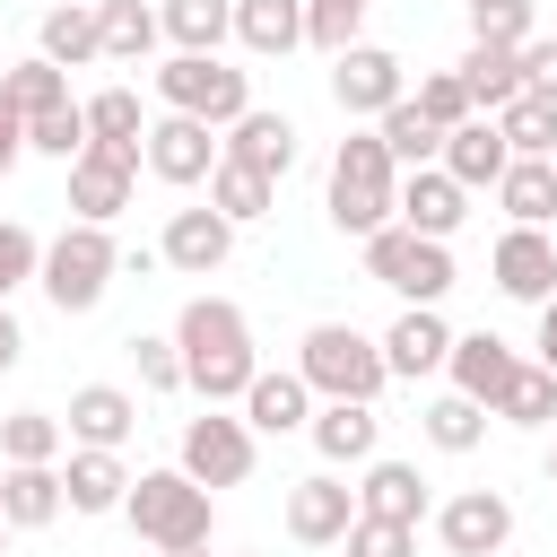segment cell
Returning a JSON list of instances; mask_svg holds the SVG:
<instances>
[{
  "mask_svg": "<svg viewBox=\"0 0 557 557\" xmlns=\"http://www.w3.org/2000/svg\"><path fill=\"white\" fill-rule=\"evenodd\" d=\"M174 348H183V392H200L209 409L244 400V383L261 374V357H252V322H244L235 296H191V305L174 313Z\"/></svg>",
  "mask_w": 557,
  "mask_h": 557,
  "instance_id": "cell-1",
  "label": "cell"
},
{
  "mask_svg": "<svg viewBox=\"0 0 557 557\" xmlns=\"http://www.w3.org/2000/svg\"><path fill=\"white\" fill-rule=\"evenodd\" d=\"M322 209H331V226L357 235V244L392 226V209H400V165L383 157L374 131H348V139L331 148V191H322Z\"/></svg>",
  "mask_w": 557,
  "mask_h": 557,
  "instance_id": "cell-2",
  "label": "cell"
},
{
  "mask_svg": "<svg viewBox=\"0 0 557 557\" xmlns=\"http://www.w3.org/2000/svg\"><path fill=\"white\" fill-rule=\"evenodd\" d=\"M296 374L313 400H383V383H392L383 339H366L357 322H313L296 339Z\"/></svg>",
  "mask_w": 557,
  "mask_h": 557,
  "instance_id": "cell-3",
  "label": "cell"
},
{
  "mask_svg": "<svg viewBox=\"0 0 557 557\" xmlns=\"http://www.w3.org/2000/svg\"><path fill=\"white\" fill-rule=\"evenodd\" d=\"M113 278H122L113 226H78V218H70V226L44 244V261H35V287L52 296V313H96Z\"/></svg>",
  "mask_w": 557,
  "mask_h": 557,
  "instance_id": "cell-4",
  "label": "cell"
},
{
  "mask_svg": "<svg viewBox=\"0 0 557 557\" xmlns=\"http://www.w3.org/2000/svg\"><path fill=\"white\" fill-rule=\"evenodd\" d=\"M122 522L148 540V548H209V522H218V496L191 487L183 470H139L131 496H122Z\"/></svg>",
  "mask_w": 557,
  "mask_h": 557,
  "instance_id": "cell-5",
  "label": "cell"
},
{
  "mask_svg": "<svg viewBox=\"0 0 557 557\" xmlns=\"http://www.w3.org/2000/svg\"><path fill=\"white\" fill-rule=\"evenodd\" d=\"M157 104L226 131V122L252 113V78H244L235 61H218V52H165V61H157Z\"/></svg>",
  "mask_w": 557,
  "mask_h": 557,
  "instance_id": "cell-6",
  "label": "cell"
},
{
  "mask_svg": "<svg viewBox=\"0 0 557 557\" xmlns=\"http://www.w3.org/2000/svg\"><path fill=\"white\" fill-rule=\"evenodd\" d=\"M366 278L392 287L400 305H444L461 270H453V244H426L409 226H383V235H366Z\"/></svg>",
  "mask_w": 557,
  "mask_h": 557,
  "instance_id": "cell-7",
  "label": "cell"
},
{
  "mask_svg": "<svg viewBox=\"0 0 557 557\" xmlns=\"http://www.w3.org/2000/svg\"><path fill=\"white\" fill-rule=\"evenodd\" d=\"M252 461H261V435L244 426V418H226V409H200V418H183V444H174V470L191 479V487H244L252 479Z\"/></svg>",
  "mask_w": 557,
  "mask_h": 557,
  "instance_id": "cell-8",
  "label": "cell"
},
{
  "mask_svg": "<svg viewBox=\"0 0 557 557\" xmlns=\"http://www.w3.org/2000/svg\"><path fill=\"white\" fill-rule=\"evenodd\" d=\"M131 191H139V148L87 139V148L70 157V209H78V226H113V218L131 209Z\"/></svg>",
  "mask_w": 557,
  "mask_h": 557,
  "instance_id": "cell-9",
  "label": "cell"
},
{
  "mask_svg": "<svg viewBox=\"0 0 557 557\" xmlns=\"http://www.w3.org/2000/svg\"><path fill=\"white\" fill-rule=\"evenodd\" d=\"M400 96H409L400 52H383V44H348V52L331 61V104H339L348 122H374V113H392Z\"/></svg>",
  "mask_w": 557,
  "mask_h": 557,
  "instance_id": "cell-10",
  "label": "cell"
},
{
  "mask_svg": "<svg viewBox=\"0 0 557 557\" xmlns=\"http://www.w3.org/2000/svg\"><path fill=\"white\" fill-rule=\"evenodd\" d=\"M139 165H148L165 191H200V183H209V165H218V131H209V122H191V113H157V122H148V139H139Z\"/></svg>",
  "mask_w": 557,
  "mask_h": 557,
  "instance_id": "cell-11",
  "label": "cell"
},
{
  "mask_svg": "<svg viewBox=\"0 0 557 557\" xmlns=\"http://www.w3.org/2000/svg\"><path fill=\"white\" fill-rule=\"evenodd\" d=\"M435 540H444V557H496V548L513 540V496H505V487H461V496H444V505H435Z\"/></svg>",
  "mask_w": 557,
  "mask_h": 557,
  "instance_id": "cell-12",
  "label": "cell"
},
{
  "mask_svg": "<svg viewBox=\"0 0 557 557\" xmlns=\"http://www.w3.org/2000/svg\"><path fill=\"white\" fill-rule=\"evenodd\" d=\"M487 278H496V296H513V305H548V296H557V235H548V226H505L496 252H487Z\"/></svg>",
  "mask_w": 557,
  "mask_h": 557,
  "instance_id": "cell-13",
  "label": "cell"
},
{
  "mask_svg": "<svg viewBox=\"0 0 557 557\" xmlns=\"http://www.w3.org/2000/svg\"><path fill=\"white\" fill-rule=\"evenodd\" d=\"M305 435H313V453H322L331 470H366V461L383 453V409H374V400H313Z\"/></svg>",
  "mask_w": 557,
  "mask_h": 557,
  "instance_id": "cell-14",
  "label": "cell"
},
{
  "mask_svg": "<svg viewBox=\"0 0 557 557\" xmlns=\"http://www.w3.org/2000/svg\"><path fill=\"white\" fill-rule=\"evenodd\" d=\"M348 522H357V487H348V479L313 470V479L287 487V540H296V548H339Z\"/></svg>",
  "mask_w": 557,
  "mask_h": 557,
  "instance_id": "cell-15",
  "label": "cell"
},
{
  "mask_svg": "<svg viewBox=\"0 0 557 557\" xmlns=\"http://www.w3.org/2000/svg\"><path fill=\"white\" fill-rule=\"evenodd\" d=\"M461 218H470V191H461L444 165L400 174V209H392V226H409V235H426V244H453Z\"/></svg>",
  "mask_w": 557,
  "mask_h": 557,
  "instance_id": "cell-16",
  "label": "cell"
},
{
  "mask_svg": "<svg viewBox=\"0 0 557 557\" xmlns=\"http://www.w3.org/2000/svg\"><path fill=\"white\" fill-rule=\"evenodd\" d=\"M157 261L165 270H183V278H209V270H226L235 261V226L200 200V209H174L165 218V235H157Z\"/></svg>",
  "mask_w": 557,
  "mask_h": 557,
  "instance_id": "cell-17",
  "label": "cell"
},
{
  "mask_svg": "<svg viewBox=\"0 0 557 557\" xmlns=\"http://www.w3.org/2000/svg\"><path fill=\"white\" fill-rule=\"evenodd\" d=\"M444 357H453V322H444L435 305H400L392 331H383V366H392V383L444 374Z\"/></svg>",
  "mask_w": 557,
  "mask_h": 557,
  "instance_id": "cell-18",
  "label": "cell"
},
{
  "mask_svg": "<svg viewBox=\"0 0 557 557\" xmlns=\"http://www.w3.org/2000/svg\"><path fill=\"white\" fill-rule=\"evenodd\" d=\"M131 426H139V400H131L122 383H78V392H70V409H61V435H70V444H87V453H122V444H131Z\"/></svg>",
  "mask_w": 557,
  "mask_h": 557,
  "instance_id": "cell-19",
  "label": "cell"
},
{
  "mask_svg": "<svg viewBox=\"0 0 557 557\" xmlns=\"http://www.w3.org/2000/svg\"><path fill=\"white\" fill-rule=\"evenodd\" d=\"M218 157H226V165H244V174H270V183H287V165H296V122L252 104L244 122H226V131H218Z\"/></svg>",
  "mask_w": 557,
  "mask_h": 557,
  "instance_id": "cell-20",
  "label": "cell"
},
{
  "mask_svg": "<svg viewBox=\"0 0 557 557\" xmlns=\"http://www.w3.org/2000/svg\"><path fill=\"white\" fill-rule=\"evenodd\" d=\"M235 418H244L252 435H296V426L313 418V392H305V374H296V366H261V374L244 383Z\"/></svg>",
  "mask_w": 557,
  "mask_h": 557,
  "instance_id": "cell-21",
  "label": "cell"
},
{
  "mask_svg": "<svg viewBox=\"0 0 557 557\" xmlns=\"http://www.w3.org/2000/svg\"><path fill=\"white\" fill-rule=\"evenodd\" d=\"M357 513H374V522H426L435 513V496H426V479H418V461H392V453H374L366 461V479H357Z\"/></svg>",
  "mask_w": 557,
  "mask_h": 557,
  "instance_id": "cell-22",
  "label": "cell"
},
{
  "mask_svg": "<svg viewBox=\"0 0 557 557\" xmlns=\"http://www.w3.org/2000/svg\"><path fill=\"white\" fill-rule=\"evenodd\" d=\"M61 505V461H0V522L9 531H52Z\"/></svg>",
  "mask_w": 557,
  "mask_h": 557,
  "instance_id": "cell-23",
  "label": "cell"
},
{
  "mask_svg": "<svg viewBox=\"0 0 557 557\" xmlns=\"http://www.w3.org/2000/svg\"><path fill=\"white\" fill-rule=\"evenodd\" d=\"M513 348L496 339V331H453V357H444V374H453V392L461 400H479V409H496V392L513 383Z\"/></svg>",
  "mask_w": 557,
  "mask_h": 557,
  "instance_id": "cell-24",
  "label": "cell"
},
{
  "mask_svg": "<svg viewBox=\"0 0 557 557\" xmlns=\"http://www.w3.org/2000/svg\"><path fill=\"white\" fill-rule=\"evenodd\" d=\"M122 496H131V461L70 444V461H61V505H70V513H122Z\"/></svg>",
  "mask_w": 557,
  "mask_h": 557,
  "instance_id": "cell-25",
  "label": "cell"
},
{
  "mask_svg": "<svg viewBox=\"0 0 557 557\" xmlns=\"http://www.w3.org/2000/svg\"><path fill=\"white\" fill-rule=\"evenodd\" d=\"M435 165H444L461 191H496V174L513 165V148L496 139V122H487V113H470L461 131H444V157H435Z\"/></svg>",
  "mask_w": 557,
  "mask_h": 557,
  "instance_id": "cell-26",
  "label": "cell"
},
{
  "mask_svg": "<svg viewBox=\"0 0 557 557\" xmlns=\"http://www.w3.org/2000/svg\"><path fill=\"white\" fill-rule=\"evenodd\" d=\"M35 52H44L52 70H87V61H104L96 0H61V9H44V26H35Z\"/></svg>",
  "mask_w": 557,
  "mask_h": 557,
  "instance_id": "cell-27",
  "label": "cell"
},
{
  "mask_svg": "<svg viewBox=\"0 0 557 557\" xmlns=\"http://www.w3.org/2000/svg\"><path fill=\"white\" fill-rule=\"evenodd\" d=\"M235 44L252 61H278L305 44V0H235Z\"/></svg>",
  "mask_w": 557,
  "mask_h": 557,
  "instance_id": "cell-28",
  "label": "cell"
},
{
  "mask_svg": "<svg viewBox=\"0 0 557 557\" xmlns=\"http://www.w3.org/2000/svg\"><path fill=\"white\" fill-rule=\"evenodd\" d=\"M157 35L174 52H218L235 35V0H157Z\"/></svg>",
  "mask_w": 557,
  "mask_h": 557,
  "instance_id": "cell-29",
  "label": "cell"
},
{
  "mask_svg": "<svg viewBox=\"0 0 557 557\" xmlns=\"http://www.w3.org/2000/svg\"><path fill=\"white\" fill-rule=\"evenodd\" d=\"M366 131H374V139H383V157H392V165H400V174H418V165H435V157H444V131H435V122H426V113H418V104H409V96H400V104H392V113H374V122H366Z\"/></svg>",
  "mask_w": 557,
  "mask_h": 557,
  "instance_id": "cell-30",
  "label": "cell"
},
{
  "mask_svg": "<svg viewBox=\"0 0 557 557\" xmlns=\"http://www.w3.org/2000/svg\"><path fill=\"white\" fill-rule=\"evenodd\" d=\"M0 104H9L17 122H35V113L70 104V70H52L44 52H26V61H0Z\"/></svg>",
  "mask_w": 557,
  "mask_h": 557,
  "instance_id": "cell-31",
  "label": "cell"
},
{
  "mask_svg": "<svg viewBox=\"0 0 557 557\" xmlns=\"http://www.w3.org/2000/svg\"><path fill=\"white\" fill-rule=\"evenodd\" d=\"M496 209H505L513 226H548V218H557V174H548V157H513V165L496 174Z\"/></svg>",
  "mask_w": 557,
  "mask_h": 557,
  "instance_id": "cell-32",
  "label": "cell"
},
{
  "mask_svg": "<svg viewBox=\"0 0 557 557\" xmlns=\"http://www.w3.org/2000/svg\"><path fill=\"white\" fill-rule=\"evenodd\" d=\"M453 78L470 87V113H505V104L522 96V70H513V52H505V44H470Z\"/></svg>",
  "mask_w": 557,
  "mask_h": 557,
  "instance_id": "cell-33",
  "label": "cell"
},
{
  "mask_svg": "<svg viewBox=\"0 0 557 557\" xmlns=\"http://www.w3.org/2000/svg\"><path fill=\"white\" fill-rule=\"evenodd\" d=\"M270 200H278V183H270V174H244V165H226V157L209 165V209H218L235 235H244L252 218H270Z\"/></svg>",
  "mask_w": 557,
  "mask_h": 557,
  "instance_id": "cell-34",
  "label": "cell"
},
{
  "mask_svg": "<svg viewBox=\"0 0 557 557\" xmlns=\"http://www.w3.org/2000/svg\"><path fill=\"white\" fill-rule=\"evenodd\" d=\"M96 35H104V61H148L165 44L148 0H96Z\"/></svg>",
  "mask_w": 557,
  "mask_h": 557,
  "instance_id": "cell-35",
  "label": "cell"
},
{
  "mask_svg": "<svg viewBox=\"0 0 557 557\" xmlns=\"http://www.w3.org/2000/svg\"><path fill=\"white\" fill-rule=\"evenodd\" d=\"M418 435H426L435 453H479V444H487V409L461 400V392H444V400L418 409Z\"/></svg>",
  "mask_w": 557,
  "mask_h": 557,
  "instance_id": "cell-36",
  "label": "cell"
},
{
  "mask_svg": "<svg viewBox=\"0 0 557 557\" xmlns=\"http://www.w3.org/2000/svg\"><path fill=\"white\" fill-rule=\"evenodd\" d=\"M78 113H87V139H113V148H139L148 139L139 87H96V96H78Z\"/></svg>",
  "mask_w": 557,
  "mask_h": 557,
  "instance_id": "cell-37",
  "label": "cell"
},
{
  "mask_svg": "<svg viewBox=\"0 0 557 557\" xmlns=\"http://www.w3.org/2000/svg\"><path fill=\"white\" fill-rule=\"evenodd\" d=\"M487 418H505V426H548V418H557V374H548V366H513V383L496 392Z\"/></svg>",
  "mask_w": 557,
  "mask_h": 557,
  "instance_id": "cell-38",
  "label": "cell"
},
{
  "mask_svg": "<svg viewBox=\"0 0 557 557\" xmlns=\"http://www.w3.org/2000/svg\"><path fill=\"white\" fill-rule=\"evenodd\" d=\"M496 122V139L513 148V157H557V104H540V96H513L505 113H487Z\"/></svg>",
  "mask_w": 557,
  "mask_h": 557,
  "instance_id": "cell-39",
  "label": "cell"
},
{
  "mask_svg": "<svg viewBox=\"0 0 557 557\" xmlns=\"http://www.w3.org/2000/svg\"><path fill=\"white\" fill-rule=\"evenodd\" d=\"M61 418L52 409H9L0 418V461H61Z\"/></svg>",
  "mask_w": 557,
  "mask_h": 557,
  "instance_id": "cell-40",
  "label": "cell"
},
{
  "mask_svg": "<svg viewBox=\"0 0 557 557\" xmlns=\"http://www.w3.org/2000/svg\"><path fill=\"white\" fill-rule=\"evenodd\" d=\"M366 9L374 0H305V44L339 61L348 44H366Z\"/></svg>",
  "mask_w": 557,
  "mask_h": 557,
  "instance_id": "cell-41",
  "label": "cell"
},
{
  "mask_svg": "<svg viewBox=\"0 0 557 557\" xmlns=\"http://www.w3.org/2000/svg\"><path fill=\"white\" fill-rule=\"evenodd\" d=\"M78 148H87V113H78V96L26 122V157H52V165H70Z\"/></svg>",
  "mask_w": 557,
  "mask_h": 557,
  "instance_id": "cell-42",
  "label": "cell"
},
{
  "mask_svg": "<svg viewBox=\"0 0 557 557\" xmlns=\"http://www.w3.org/2000/svg\"><path fill=\"white\" fill-rule=\"evenodd\" d=\"M122 348H131V366H139V392H183V348H174V331H131Z\"/></svg>",
  "mask_w": 557,
  "mask_h": 557,
  "instance_id": "cell-43",
  "label": "cell"
},
{
  "mask_svg": "<svg viewBox=\"0 0 557 557\" xmlns=\"http://www.w3.org/2000/svg\"><path fill=\"white\" fill-rule=\"evenodd\" d=\"M470 44L522 52V44H531V0H470Z\"/></svg>",
  "mask_w": 557,
  "mask_h": 557,
  "instance_id": "cell-44",
  "label": "cell"
},
{
  "mask_svg": "<svg viewBox=\"0 0 557 557\" xmlns=\"http://www.w3.org/2000/svg\"><path fill=\"white\" fill-rule=\"evenodd\" d=\"M409 104H418V113H426L435 131H461V122H470V87H461L453 70H435V78H418V87H409Z\"/></svg>",
  "mask_w": 557,
  "mask_h": 557,
  "instance_id": "cell-45",
  "label": "cell"
},
{
  "mask_svg": "<svg viewBox=\"0 0 557 557\" xmlns=\"http://www.w3.org/2000/svg\"><path fill=\"white\" fill-rule=\"evenodd\" d=\"M35 261H44V235H35V226H17V218H0V305L35 278Z\"/></svg>",
  "mask_w": 557,
  "mask_h": 557,
  "instance_id": "cell-46",
  "label": "cell"
},
{
  "mask_svg": "<svg viewBox=\"0 0 557 557\" xmlns=\"http://www.w3.org/2000/svg\"><path fill=\"white\" fill-rule=\"evenodd\" d=\"M339 548H348V557H418V531H409V522H374V513H357Z\"/></svg>",
  "mask_w": 557,
  "mask_h": 557,
  "instance_id": "cell-47",
  "label": "cell"
},
{
  "mask_svg": "<svg viewBox=\"0 0 557 557\" xmlns=\"http://www.w3.org/2000/svg\"><path fill=\"white\" fill-rule=\"evenodd\" d=\"M513 70H522V96L557 104V35H531V44L513 52Z\"/></svg>",
  "mask_w": 557,
  "mask_h": 557,
  "instance_id": "cell-48",
  "label": "cell"
},
{
  "mask_svg": "<svg viewBox=\"0 0 557 557\" xmlns=\"http://www.w3.org/2000/svg\"><path fill=\"white\" fill-rule=\"evenodd\" d=\"M17 157H26V122H17L9 104H0V183L17 174Z\"/></svg>",
  "mask_w": 557,
  "mask_h": 557,
  "instance_id": "cell-49",
  "label": "cell"
},
{
  "mask_svg": "<svg viewBox=\"0 0 557 557\" xmlns=\"http://www.w3.org/2000/svg\"><path fill=\"white\" fill-rule=\"evenodd\" d=\"M17 357H26V331H17V313H9V305H0V374H9V366H17Z\"/></svg>",
  "mask_w": 557,
  "mask_h": 557,
  "instance_id": "cell-50",
  "label": "cell"
},
{
  "mask_svg": "<svg viewBox=\"0 0 557 557\" xmlns=\"http://www.w3.org/2000/svg\"><path fill=\"white\" fill-rule=\"evenodd\" d=\"M531 348H540V366H548V374H557V296H548V305H540V339H531Z\"/></svg>",
  "mask_w": 557,
  "mask_h": 557,
  "instance_id": "cell-51",
  "label": "cell"
},
{
  "mask_svg": "<svg viewBox=\"0 0 557 557\" xmlns=\"http://www.w3.org/2000/svg\"><path fill=\"white\" fill-rule=\"evenodd\" d=\"M157 557H209V548H157Z\"/></svg>",
  "mask_w": 557,
  "mask_h": 557,
  "instance_id": "cell-52",
  "label": "cell"
},
{
  "mask_svg": "<svg viewBox=\"0 0 557 557\" xmlns=\"http://www.w3.org/2000/svg\"><path fill=\"white\" fill-rule=\"evenodd\" d=\"M548 487H557V444H548Z\"/></svg>",
  "mask_w": 557,
  "mask_h": 557,
  "instance_id": "cell-53",
  "label": "cell"
},
{
  "mask_svg": "<svg viewBox=\"0 0 557 557\" xmlns=\"http://www.w3.org/2000/svg\"><path fill=\"white\" fill-rule=\"evenodd\" d=\"M0 557H9V522H0Z\"/></svg>",
  "mask_w": 557,
  "mask_h": 557,
  "instance_id": "cell-54",
  "label": "cell"
},
{
  "mask_svg": "<svg viewBox=\"0 0 557 557\" xmlns=\"http://www.w3.org/2000/svg\"><path fill=\"white\" fill-rule=\"evenodd\" d=\"M244 557H261V548H244Z\"/></svg>",
  "mask_w": 557,
  "mask_h": 557,
  "instance_id": "cell-55",
  "label": "cell"
},
{
  "mask_svg": "<svg viewBox=\"0 0 557 557\" xmlns=\"http://www.w3.org/2000/svg\"><path fill=\"white\" fill-rule=\"evenodd\" d=\"M548 174H557V157H548Z\"/></svg>",
  "mask_w": 557,
  "mask_h": 557,
  "instance_id": "cell-56",
  "label": "cell"
}]
</instances>
